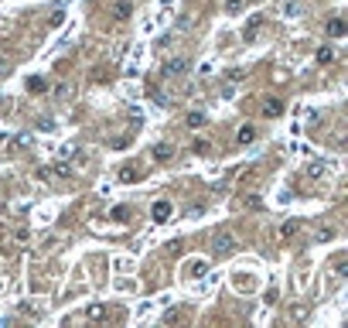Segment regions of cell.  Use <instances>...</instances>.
<instances>
[{"mask_svg": "<svg viewBox=\"0 0 348 328\" xmlns=\"http://www.w3.org/2000/svg\"><path fill=\"white\" fill-rule=\"evenodd\" d=\"M188 69H192V58H188V55H174V58H168V62L160 65V76L174 79V76H184Z\"/></svg>", "mask_w": 348, "mask_h": 328, "instance_id": "1", "label": "cell"}, {"mask_svg": "<svg viewBox=\"0 0 348 328\" xmlns=\"http://www.w3.org/2000/svg\"><path fill=\"white\" fill-rule=\"evenodd\" d=\"M236 246H239V243H236V236H232V232H226V229H222V232H215V236H212V250L218 253V256L232 253Z\"/></svg>", "mask_w": 348, "mask_h": 328, "instance_id": "2", "label": "cell"}, {"mask_svg": "<svg viewBox=\"0 0 348 328\" xmlns=\"http://www.w3.org/2000/svg\"><path fill=\"white\" fill-rule=\"evenodd\" d=\"M72 174H76L72 164H55V168H41L38 178H41V181H52V178H72Z\"/></svg>", "mask_w": 348, "mask_h": 328, "instance_id": "3", "label": "cell"}, {"mask_svg": "<svg viewBox=\"0 0 348 328\" xmlns=\"http://www.w3.org/2000/svg\"><path fill=\"white\" fill-rule=\"evenodd\" d=\"M171 212H174V205L168 202V198H160V202H154V205H150V219H154V222H168V219H171Z\"/></svg>", "mask_w": 348, "mask_h": 328, "instance_id": "4", "label": "cell"}, {"mask_svg": "<svg viewBox=\"0 0 348 328\" xmlns=\"http://www.w3.org/2000/svg\"><path fill=\"white\" fill-rule=\"evenodd\" d=\"M205 273H208V260H188L184 263V277H192V280L205 277Z\"/></svg>", "mask_w": 348, "mask_h": 328, "instance_id": "5", "label": "cell"}, {"mask_svg": "<svg viewBox=\"0 0 348 328\" xmlns=\"http://www.w3.org/2000/svg\"><path fill=\"white\" fill-rule=\"evenodd\" d=\"M324 31H328V38H345V35H348V24H345V18H331Z\"/></svg>", "mask_w": 348, "mask_h": 328, "instance_id": "6", "label": "cell"}, {"mask_svg": "<svg viewBox=\"0 0 348 328\" xmlns=\"http://www.w3.org/2000/svg\"><path fill=\"white\" fill-rule=\"evenodd\" d=\"M130 14H134V4H130V0H116L113 4V21H126Z\"/></svg>", "mask_w": 348, "mask_h": 328, "instance_id": "7", "label": "cell"}, {"mask_svg": "<svg viewBox=\"0 0 348 328\" xmlns=\"http://www.w3.org/2000/svg\"><path fill=\"white\" fill-rule=\"evenodd\" d=\"M284 110H287V106H284V99H276V96H270L266 103H263V113H266V116H284Z\"/></svg>", "mask_w": 348, "mask_h": 328, "instance_id": "8", "label": "cell"}, {"mask_svg": "<svg viewBox=\"0 0 348 328\" xmlns=\"http://www.w3.org/2000/svg\"><path fill=\"white\" fill-rule=\"evenodd\" d=\"M334 55H338V52H334L331 45H321V48H318V65H331Z\"/></svg>", "mask_w": 348, "mask_h": 328, "instance_id": "9", "label": "cell"}, {"mask_svg": "<svg viewBox=\"0 0 348 328\" xmlns=\"http://www.w3.org/2000/svg\"><path fill=\"white\" fill-rule=\"evenodd\" d=\"M236 140H239V144H252V140H256V127H252V123H246V127H239V134H236Z\"/></svg>", "mask_w": 348, "mask_h": 328, "instance_id": "10", "label": "cell"}, {"mask_svg": "<svg viewBox=\"0 0 348 328\" xmlns=\"http://www.w3.org/2000/svg\"><path fill=\"white\" fill-rule=\"evenodd\" d=\"M171 157H174L171 144H157V147H154V161H171Z\"/></svg>", "mask_w": 348, "mask_h": 328, "instance_id": "11", "label": "cell"}, {"mask_svg": "<svg viewBox=\"0 0 348 328\" xmlns=\"http://www.w3.org/2000/svg\"><path fill=\"white\" fill-rule=\"evenodd\" d=\"M260 28H263V21H260V18H252L250 24H246V35H242V38H246V41H256V35H260Z\"/></svg>", "mask_w": 348, "mask_h": 328, "instance_id": "12", "label": "cell"}, {"mask_svg": "<svg viewBox=\"0 0 348 328\" xmlns=\"http://www.w3.org/2000/svg\"><path fill=\"white\" fill-rule=\"evenodd\" d=\"M28 89H31V93H48V82H44L41 76H31L28 79Z\"/></svg>", "mask_w": 348, "mask_h": 328, "instance_id": "13", "label": "cell"}, {"mask_svg": "<svg viewBox=\"0 0 348 328\" xmlns=\"http://www.w3.org/2000/svg\"><path fill=\"white\" fill-rule=\"evenodd\" d=\"M297 229H300V222H297V219H290V222H284V229H280V236H284V239H290V236H294Z\"/></svg>", "mask_w": 348, "mask_h": 328, "instance_id": "14", "label": "cell"}, {"mask_svg": "<svg viewBox=\"0 0 348 328\" xmlns=\"http://www.w3.org/2000/svg\"><path fill=\"white\" fill-rule=\"evenodd\" d=\"M321 174H324V164H318V161L308 164V178H321Z\"/></svg>", "mask_w": 348, "mask_h": 328, "instance_id": "15", "label": "cell"}, {"mask_svg": "<svg viewBox=\"0 0 348 328\" xmlns=\"http://www.w3.org/2000/svg\"><path fill=\"white\" fill-rule=\"evenodd\" d=\"M86 314L96 321V318H102V314H106V308H102V304H89V311H86Z\"/></svg>", "mask_w": 348, "mask_h": 328, "instance_id": "16", "label": "cell"}, {"mask_svg": "<svg viewBox=\"0 0 348 328\" xmlns=\"http://www.w3.org/2000/svg\"><path fill=\"white\" fill-rule=\"evenodd\" d=\"M242 7H246V0H229V4H226V11H229V14H239Z\"/></svg>", "mask_w": 348, "mask_h": 328, "instance_id": "17", "label": "cell"}, {"mask_svg": "<svg viewBox=\"0 0 348 328\" xmlns=\"http://www.w3.org/2000/svg\"><path fill=\"white\" fill-rule=\"evenodd\" d=\"M205 123V113H188V127H202Z\"/></svg>", "mask_w": 348, "mask_h": 328, "instance_id": "18", "label": "cell"}, {"mask_svg": "<svg viewBox=\"0 0 348 328\" xmlns=\"http://www.w3.org/2000/svg\"><path fill=\"white\" fill-rule=\"evenodd\" d=\"M260 205H263V198H260V195H250V198H246V209H260Z\"/></svg>", "mask_w": 348, "mask_h": 328, "instance_id": "19", "label": "cell"}, {"mask_svg": "<svg viewBox=\"0 0 348 328\" xmlns=\"http://www.w3.org/2000/svg\"><path fill=\"white\" fill-rule=\"evenodd\" d=\"M290 318H297V321H300V318H308V308H304V304H297V308L290 311Z\"/></svg>", "mask_w": 348, "mask_h": 328, "instance_id": "20", "label": "cell"}, {"mask_svg": "<svg viewBox=\"0 0 348 328\" xmlns=\"http://www.w3.org/2000/svg\"><path fill=\"white\" fill-rule=\"evenodd\" d=\"M120 178H123V181H136L140 174H136V171H130V168H123V171H120Z\"/></svg>", "mask_w": 348, "mask_h": 328, "instance_id": "21", "label": "cell"}, {"mask_svg": "<svg viewBox=\"0 0 348 328\" xmlns=\"http://www.w3.org/2000/svg\"><path fill=\"white\" fill-rule=\"evenodd\" d=\"M62 21H65V11H55V14H52V21H48V24H52V28H58V24H62Z\"/></svg>", "mask_w": 348, "mask_h": 328, "instance_id": "22", "label": "cell"}, {"mask_svg": "<svg viewBox=\"0 0 348 328\" xmlns=\"http://www.w3.org/2000/svg\"><path fill=\"white\" fill-rule=\"evenodd\" d=\"M7 72H10V62H7V58H0V79L7 76Z\"/></svg>", "mask_w": 348, "mask_h": 328, "instance_id": "23", "label": "cell"}]
</instances>
